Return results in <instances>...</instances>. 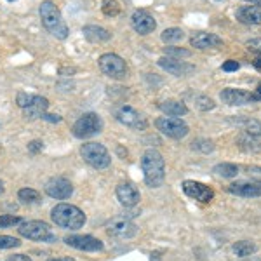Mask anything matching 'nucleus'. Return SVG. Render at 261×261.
<instances>
[{
    "label": "nucleus",
    "instance_id": "nucleus-1",
    "mask_svg": "<svg viewBox=\"0 0 261 261\" xmlns=\"http://www.w3.org/2000/svg\"><path fill=\"white\" fill-rule=\"evenodd\" d=\"M141 171L150 188H159L166 181V161L157 150H146L141 157Z\"/></svg>",
    "mask_w": 261,
    "mask_h": 261
},
{
    "label": "nucleus",
    "instance_id": "nucleus-2",
    "mask_svg": "<svg viewBox=\"0 0 261 261\" xmlns=\"http://www.w3.org/2000/svg\"><path fill=\"white\" fill-rule=\"evenodd\" d=\"M40 19H42V24L44 28L47 30L50 35L56 37L60 40H65L68 37V27H66L65 19H63L60 9L56 7V4L50 2V0H45V2L40 4Z\"/></svg>",
    "mask_w": 261,
    "mask_h": 261
},
{
    "label": "nucleus",
    "instance_id": "nucleus-3",
    "mask_svg": "<svg viewBox=\"0 0 261 261\" xmlns=\"http://www.w3.org/2000/svg\"><path fill=\"white\" fill-rule=\"evenodd\" d=\"M50 220L65 230H79L86 225V214L77 205L65 204L63 202V204H58L56 207H53Z\"/></svg>",
    "mask_w": 261,
    "mask_h": 261
},
{
    "label": "nucleus",
    "instance_id": "nucleus-4",
    "mask_svg": "<svg viewBox=\"0 0 261 261\" xmlns=\"http://www.w3.org/2000/svg\"><path fill=\"white\" fill-rule=\"evenodd\" d=\"M19 235L24 239H30V241L37 242H56L58 237L50 231V226L45 221H23L19 223Z\"/></svg>",
    "mask_w": 261,
    "mask_h": 261
},
{
    "label": "nucleus",
    "instance_id": "nucleus-5",
    "mask_svg": "<svg viewBox=\"0 0 261 261\" xmlns=\"http://www.w3.org/2000/svg\"><path fill=\"white\" fill-rule=\"evenodd\" d=\"M82 159L94 169H107L112 164V157L108 153L107 146L101 143H86L81 148Z\"/></svg>",
    "mask_w": 261,
    "mask_h": 261
},
{
    "label": "nucleus",
    "instance_id": "nucleus-6",
    "mask_svg": "<svg viewBox=\"0 0 261 261\" xmlns=\"http://www.w3.org/2000/svg\"><path fill=\"white\" fill-rule=\"evenodd\" d=\"M73 136L79 138V140H87V138H92L96 134H99L103 130V120L98 113H84V115L73 124Z\"/></svg>",
    "mask_w": 261,
    "mask_h": 261
},
{
    "label": "nucleus",
    "instance_id": "nucleus-7",
    "mask_svg": "<svg viewBox=\"0 0 261 261\" xmlns=\"http://www.w3.org/2000/svg\"><path fill=\"white\" fill-rule=\"evenodd\" d=\"M155 127L171 140H183L190 133L188 125L178 117H161V119L155 120Z\"/></svg>",
    "mask_w": 261,
    "mask_h": 261
},
{
    "label": "nucleus",
    "instance_id": "nucleus-8",
    "mask_svg": "<svg viewBox=\"0 0 261 261\" xmlns=\"http://www.w3.org/2000/svg\"><path fill=\"white\" fill-rule=\"evenodd\" d=\"M115 119L120 122L122 125L136 130H145L148 127V122H146L145 117L141 115L136 108L129 107V105H120V107L115 108Z\"/></svg>",
    "mask_w": 261,
    "mask_h": 261
},
{
    "label": "nucleus",
    "instance_id": "nucleus-9",
    "mask_svg": "<svg viewBox=\"0 0 261 261\" xmlns=\"http://www.w3.org/2000/svg\"><path fill=\"white\" fill-rule=\"evenodd\" d=\"M98 63H99V70L110 79L120 81V79H124L127 75V65H125V61L113 53L103 54Z\"/></svg>",
    "mask_w": 261,
    "mask_h": 261
},
{
    "label": "nucleus",
    "instance_id": "nucleus-10",
    "mask_svg": "<svg viewBox=\"0 0 261 261\" xmlns=\"http://www.w3.org/2000/svg\"><path fill=\"white\" fill-rule=\"evenodd\" d=\"M107 231L115 239H130L138 233V226L127 216H117L107 223Z\"/></svg>",
    "mask_w": 261,
    "mask_h": 261
},
{
    "label": "nucleus",
    "instance_id": "nucleus-11",
    "mask_svg": "<svg viewBox=\"0 0 261 261\" xmlns=\"http://www.w3.org/2000/svg\"><path fill=\"white\" fill-rule=\"evenodd\" d=\"M44 190L50 199L66 200V199H70L71 193H73V187H71V183L66 178L58 176V178H50L47 183H45Z\"/></svg>",
    "mask_w": 261,
    "mask_h": 261
},
{
    "label": "nucleus",
    "instance_id": "nucleus-12",
    "mask_svg": "<svg viewBox=\"0 0 261 261\" xmlns=\"http://www.w3.org/2000/svg\"><path fill=\"white\" fill-rule=\"evenodd\" d=\"M65 244L73 249L86 251V252H98L103 251V242L99 239L92 237V235H68L65 237Z\"/></svg>",
    "mask_w": 261,
    "mask_h": 261
},
{
    "label": "nucleus",
    "instance_id": "nucleus-13",
    "mask_svg": "<svg viewBox=\"0 0 261 261\" xmlns=\"http://www.w3.org/2000/svg\"><path fill=\"white\" fill-rule=\"evenodd\" d=\"M183 192L185 195H188L193 200H199L202 204H207L214 199V192L211 187L204 183H199V181H183Z\"/></svg>",
    "mask_w": 261,
    "mask_h": 261
},
{
    "label": "nucleus",
    "instance_id": "nucleus-14",
    "mask_svg": "<svg viewBox=\"0 0 261 261\" xmlns=\"http://www.w3.org/2000/svg\"><path fill=\"white\" fill-rule=\"evenodd\" d=\"M220 98L223 103L226 105H231V107H241V105H249V103H256L258 99V96L256 94H251V92L247 91H241V89H223Z\"/></svg>",
    "mask_w": 261,
    "mask_h": 261
},
{
    "label": "nucleus",
    "instance_id": "nucleus-15",
    "mask_svg": "<svg viewBox=\"0 0 261 261\" xmlns=\"http://www.w3.org/2000/svg\"><path fill=\"white\" fill-rule=\"evenodd\" d=\"M130 24H133V28L140 33V35H148V33L153 32L155 27H157L153 16L143 9H138L133 12V16H130Z\"/></svg>",
    "mask_w": 261,
    "mask_h": 261
},
{
    "label": "nucleus",
    "instance_id": "nucleus-16",
    "mask_svg": "<svg viewBox=\"0 0 261 261\" xmlns=\"http://www.w3.org/2000/svg\"><path fill=\"white\" fill-rule=\"evenodd\" d=\"M159 66L162 70H166L167 73L171 75H176V77H185V75H190L192 71H195V66L193 65H188V63L181 61V60H174V58H161L157 61Z\"/></svg>",
    "mask_w": 261,
    "mask_h": 261
},
{
    "label": "nucleus",
    "instance_id": "nucleus-17",
    "mask_svg": "<svg viewBox=\"0 0 261 261\" xmlns=\"http://www.w3.org/2000/svg\"><path fill=\"white\" fill-rule=\"evenodd\" d=\"M115 193H117V199H119V202L122 205H125V207H134V205H136L141 199L140 190L130 183H120L119 187H117Z\"/></svg>",
    "mask_w": 261,
    "mask_h": 261
},
{
    "label": "nucleus",
    "instance_id": "nucleus-18",
    "mask_svg": "<svg viewBox=\"0 0 261 261\" xmlns=\"http://www.w3.org/2000/svg\"><path fill=\"white\" fill-rule=\"evenodd\" d=\"M231 195L251 199V197H261V183H252V181H241V183H231L228 187Z\"/></svg>",
    "mask_w": 261,
    "mask_h": 261
},
{
    "label": "nucleus",
    "instance_id": "nucleus-19",
    "mask_svg": "<svg viewBox=\"0 0 261 261\" xmlns=\"http://www.w3.org/2000/svg\"><path fill=\"white\" fill-rule=\"evenodd\" d=\"M190 44L195 49H211V47H221L223 45V39H220L214 33H205V32H199L190 39Z\"/></svg>",
    "mask_w": 261,
    "mask_h": 261
},
{
    "label": "nucleus",
    "instance_id": "nucleus-20",
    "mask_svg": "<svg viewBox=\"0 0 261 261\" xmlns=\"http://www.w3.org/2000/svg\"><path fill=\"white\" fill-rule=\"evenodd\" d=\"M49 108V101L47 98H42V96H33L30 105L27 108H23V115L27 117L28 120L33 119H40Z\"/></svg>",
    "mask_w": 261,
    "mask_h": 261
},
{
    "label": "nucleus",
    "instance_id": "nucleus-21",
    "mask_svg": "<svg viewBox=\"0 0 261 261\" xmlns=\"http://www.w3.org/2000/svg\"><path fill=\"white\" fill-rule=\"evenodd\" d=\"M237 19L244 24H261V6H244L237 11Z\"/></svg>",
    "mask_w": 261,
    "mask_h": 261
},
{
    "label": "nucleus",
    "instance_id": "nucleus-22",
    "mask_svg": "<svg viewBox=\"0 0 261 261\" xmlns=\"http://www.w3.org/2000/svg\"><path fill=\"white\" fill-rule=\"evenodd\" d=\"M84 37L87 40L92 42V44H98V42H107L112 39V33L103 27H98V24H87L84 27Z\"/></svg>",
    "mask_w": 261,
    "mask_h": 261
},
{
    "label": "nucleus",
    "instance_id": "nucleus-23",
    "mask_svg": "<svg viewBox=\"0 0 261 261\" xmlns=\"http://www.w3.org/2000/svg\"><path fill=\"white\" fill-rule=\"evenodd\" d=\"M159 108L166 113L167 117H181V115H187L188 113V108L183 101H176V99H167V101H162L159 105Z\"/></svg>",
    "mask_w": 261,
    "mask_h": 261
},
{
    "label": "nucleus",
    "instance_id": "nucleus-24",
    "mask_svg": "<svg viewBox=\"0 0 261 261\" xmlns=\"http://www.w3.org/2000/svg\"><path fill=\"white\" fill-rule=\"evenodd\" d=\"M237 145L246 153H258V151H261V143L256 140V136H251V134L246 133L237 138Z\"/></svg>",
    "mask_w": 261,
    "mask_h": 261
},
{
    "label": "nucleus",
    "instance_id": "nucleus-25",
    "mask_svg": "<svg viewBox=\"0 0 261 261\" xmlns=\"http://www.w3.org/2000/svg\"><path fill=\"white\" fill-rule=\"evenodd\" d=\"M237 127H241L246 134H251V136H261V122L259 120H254V119H247V117H244V119H235L231 120Z\"/></svg>",
    "mask_w": 261,
    "mask_h": 261
},
{
    "label": "nucleus",
    "instance_id": "nucleus-26",
    "mask_svg": "<svg viewBox=\"0 0 261 261\" xmlns=\"http://www.w3.org/2000/svg\"><path fill=\"white\" fill-rule=\"evenodd\" d=\"M239 166H235V164H230V162H223V164H218V166H214L213 172L216 176H220V178H235V176L239 174Z\"/></svg>",
    "mask_w": 261,
    "mask_h": 261
},
{
    "label": "nucleus",
    "instance_id": "nucleus-27",
    "mask_svg": "<svg viewBox=\"0 0 261 261\" xmlns=\"http://www.w3.org/2000/svg\"><path fill=\"white\" fill-rule=\"evenodd\" d=\"M233 252L239 256V258H247V256H252L256 252V244L251 241H241L233 244Z\"/></svg>",
    "mask_w": 261,
    "mask_h": 261
},
{
    "label": "nucleus",
    "instance_id": "nucleus-28",
    "mask_svg": "<svg viewBox=\"0 0 261 261\" xmlns=\"http://www.w3.org/2000/svg\"><path fill=\"white\" fill-rule=\"evenodd\" d=\"M161 39L162 42H166V44H176V42L185 39V32L181 30V28H167V30L162 32Z\"/></svg>",
    "mask_w": 261,
    "mask_h": 261
},
{
    "label": "nucleus",
    "instance_id": "nucleus-29",
    "mask_svg": "<svg viewBox=\"0 0 261 261\" xmlns=\"http://www.w3.org/2000/svg\"><path fill=\"white\" fill-rule=\"evenodd\" d=\"M18 199L23 204H37V202H40V193L33 188H21L18 192Z\"/></svg>",
    "mask_w": 261,
    "mask_h": 261
},
{
    "label": "nucleus",
    "instance_id": "nucleus-30",
    "mask_svg": "<svg viewBox=\"0 0 261 261\" xmlns=\"http://www.w3.org/2000/svg\"><path fill=\"white\" fill-rule=\"evenodd\" d=\"M192 148L200 151V153H211L214 150V143L211 140H204V138H199L192 143Z\"/></svg>",
    "mask_w": 261,
    "mask_h": 261
},
{
    "label": "nucleus",
    "instance_id": "nucleus-31",
    "mask_svg": "<svg viewBox=\"0 0 261 261\" xmlns=\"http://www.w3.org/2000/svg\"><path fill=\"white\" fill-rule=\"evenodd\" d=\"M195 105H197V108L202 112H207V110H213L214 107H216V103L211 99V98H207V96H195Z\"/></svg>",
    "mask_w": 261,
    "mask_h": 261
},
{
    "label": "nucleus",
    "instance_id": "nucleus-32",
    "mask_svg": "<svg viewBox=\"0 0 261 261\" xmlns=\"http://www.w3.org/2000/svg\"><path fill=\"white\" fill-rule=\"evenodd\" d=\"M19 223H23V220L14 214H2L0 216V228H9V226H16Z\"/></svg>",
    "mask_w": 261,
    "mask_h": 261
},
{
    "label": "nucleus",
    "instance_id": "nucleus-33",
    "mask_svg": "<svg viewBox=\"0 0 261 261\" xmlns=\"http://www.w3.org/2000/svg\"><path fill=\"white\" fill-rule=\"evenodd\" d=\"M19 246H21L19 239L11 237V235H0V249H14V247Z\"/></svg>",
    "mask_w": 261,
    "mask_h": 261
},
{
    "label": "nucleus",
    "instance_id": "nucleus-34",
    "mask_svg": "<svg viewBox=\"0 0 261 261\" xmlns=\"http://www.w3.org/2000/svg\"><path fill=\"white\" fill-rule=\"evenodd\" d=\"M103 12L107 16H117L120 12V6L117 0H105L103 2Z\"/></svg>",
    "mask_w": 261,
    "mask_h": 261
},
{
    "label": "nucleus",
    "instance_id": "nucleus-35",
    "mask_svg": "<svg viewBox=\"0 0 261 261\" xmlns=\"http://www.w3.org/2000/svg\"><path fill=\"white\" fill-rule=\"evenodd\" d=\"M166 54L169 58L172 56H176V58H188L190 56V50H187V49H178V47H166Z\"/></svg>",
    "mask_w": 261,
    "mask_h": 261
},
{
    "label": "nucleus",
    "instance_id": "nucleus-36",
    "mask_svg": "<svg viewBox=\"0 0 261 261\" xmlns=\"http://www.w3.org/2000/svg\"><path fill=\"white\" fill-rule=\"evenodd\" d=\"M32 98H33V94H28V92H19V94L16 96V103H18L19 108H27L28 105H30Z\"/></svg>",
    "mask_w": 261,
    "mask_h": 261
},
{
    "label": "nucleus",
    "instance_id": "nucleus-37",
    "mask_svg": "<svg viewBox=\"0 0 261 261\" xmlns=\"http://www.w3.org/2000/svg\"><path fill=\"white\" fill-rule=\"evenodd\" d=\"M246 172L247 176L252 179H256L258 183H261V166H251V167H246Z\"/></svg>",
    "mask_w": 261,
    "mask_h": 261
},
{
    "label": "nucleus",
    "instance_id": "nucleus-38",
    "mask_svg": "<svg viewBox=\"0 0 261 261\" xmlns=\"http://www.w3.org/2000/svg\"><path fill=\"white\" fill-rule=\"evenodd\" d=\"M247 49L252 50V53H258L261 54V37L259 39H252V40H247Z\"/></svg>",
    "mask_w": 261,
    "mask_h": 261
},
{
    "label": "nucleus",
    "instance_id": "nucleus-39",
    "mask_svg": "<svg viewBox=\"0 0 261 261\" xmlns=\"http://www.w3.org/2000/svg\"><path fill=\"white\" fill-rule=\"evenodd\" d=\"M42 148H44V143L39 141V140H35V141H32L30 145H28V151H30L32 155H37V153H40Z\"/></svg>",
    "mask_w": 261,
    "mask_h": 261
},
{
    "label": "nucleus",
    "instance_id": "nucleus-40",
    "mask_svg": "<svg viewBox=\"0 0 261 261\" xmlns=\"http://www.w3.org/2000/svg\"><path fill=\"white\" fill-rule=\"evenodd\" d=\"M225 71H237L239 68H241V65H239V61H233V60H228L226 63H223L221 66Z\"/></svg>",
    "mask_w": 261,
    "mask_h": 261
},
{
    "label": "nucleus",
    "instance_id": "nucleus-41",
    "mask_svg": "<svg viewBox=\"0 0 261 261\" xmlns=\"http://www.w3.org/2000/svg\"><path fill=\"white\" fill-rule=\"evenodd\" d=\"M42 120H47L50 124H58V122H61V117L60 115H49V113H44V115L40 117Z\"/></svg>",
    "mask_w": 261,
    "mask_h": 261
},
{
    "label": "nucleus",
    "instance_id": "nucleus-42",
    "mask_svg": "<svg viewBox=\"0 0 261 261\" xmlns=\"http://www.w3.org/2000/svg\"><path fill=\"white\" fill-rule=\"evenodd\" d=\"M7 261H32V258L27 254H12V256H9Z\"/></svg>",
    "mask_w": 261,
    "mask_h": 261
},
{
    "label": "nucleus",
    "instance_id": "nucleus-43",
    "mask_svg": "<svg viewBox=\"0 0 261 261\" xmlns=\"http://www.w3.org/2000/svg\"><path fill=\"white\" fill-rule=\"evenodd\" d=\"M47 261H75V259L70 258V256H65V258H50Z\"/></svg>",
    "mask_w": 261,
    "mask_h": 261
},
{
    "label": "nucleus",
    "instance_id": "nucleus-44",
    "mask_svg": "<svg viewBox=\"0 0 261 261\" xmlns=\"http://www.w3.org/2000/svg\"><path fill=\"white\" fill-rule=\"evenodd\" d=\"M252 65H254L256 68H258V70L261 71V58H258V60H254V61H252Z\"/></svg>",
    "mask_w": 261,
    "mask_h": 261
},
{
    "label": "nucleus",
    "instance_id": "nucleus-45",
    "mask_svg": "<svg viewBox=\"0 0 261 261\" xmlns=\"http://www.w3.org/2000/svg\"><path fill=\"white\" fill-rule=\"evenodd\" d=\"M256 96H258V99H261V82L258 84V87H256Z\"/></svg>",
    "mask_w": 261,
    "mask_h": 261
},
{
    "label": "nucleus",
    "instance_id": "nucleus-46",
    "mask_svg": "<svg viewBox=\"0 0 261 261\" xmlns=\"http://www.w3.org/2000/svg\"><path fill=\"white\" fill-rule=\"evenodd\" d=\"M244 261H261V258H254V256H247V258H244Z\"/></svg>",
    "mask_w": 261,
    "mask_h": 261
},
{
    "label": "nucleus",
    "instance_id": "nucleus-47",
    "mask_svg": "<svg viewBox=\"0 0 261 261\" xmlns=\"http://www.w3.org/2000/svg\"><path fill=\"white\" fill-rule=\"evenodd\" d=\"M2 193H4V183L0 181V195H2Z\"/></svg>",
    "mask_w": 261,
    "mask_h": 261
},
{
    "label": "nucleus",
    "instance_id": "nucleus-48",
    "mask_svg": "<svg viewBox=\"0 0 261 261\" xmlns=\"http://www.w3.org/2000/svg\"><path fill=\"white\" fill-rule=\"evenodd\" d=\"M7 2H14V0H7Z\"/></svg>",
    "mask_w": 261,
    "mask_h": 261
},
{
    "label": "nucleus",
    "instance_id": "nucleus-49",
    "mask_svg": "<svg viewBox=\"0 0 261 261\" xmlns=\"http://www.w3.org/2000/svg\"><path fill=\"white\" fill-rule=\"evenodd\" d=\"M247 2H252V0H247Z\"/></svg>",
    "mask_w": 261,
    "mask_h": 261
}]
</instances>
